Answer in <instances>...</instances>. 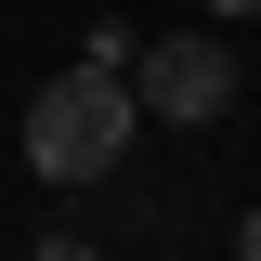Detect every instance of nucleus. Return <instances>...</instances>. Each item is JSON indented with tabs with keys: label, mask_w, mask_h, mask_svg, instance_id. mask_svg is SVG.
<instances>
[{
	"label": "nucleus",
	"mask_w": 261,
	"mask_h": 261,
	"mask_svg": "<svg viewBox=\"0 0 261 261\" xmlns=\"http://www.w3.org/2000/svg\"><path fill=\"white\" fill-rule=\"evenodd\" d=\"M130 79H105V65H65V79H39L27 92V170L39 183H105V170L130 157Z\"/></svg>",
	"instance_id": "1"
},
{
	"label": "nucleus",
	"mask_w": 261,
	"mask_h": 261,
	"mask_svg": "<svg viewBox=\"0 0 261 261\" xmlns=\"http://www.w3.org/2000/svg\"><path fill=\"white\" fill-rule=\"evenodd\" d=\"M130 105L170 118V130L235 118V39H144V53H130Z\"/></svg>",
	"instance_id": "2"
},
{
	"label": "nucleus",
	"mask_w": 261,
	"mask_h": 261,
	"mask_svg": "<svg viewBox=\"0 0 261 261\" xmlns=\"http://www.w3.org/2000/svg\"><path fill=\"white\" fill-rule=\"evenodd\" d=\"M130 53H144V27H130V13H105V27L79 39V65H105V79H130Z\"/></svg>",
	"instance_id": "3"
},
{
	"label": "nucleus",
	"mask_w": 261,
	"mask_h": 261,
	"mask_svg": "<svg viewBox=\"0 0 261 261\" xmlns=\"http://www.w3.org/2000/svg\"><path fill=\"white\" fill-rule=\"evenodd\" d=\"M39 261H92V235H39Z\"/></svg>",
	"instance_id": "4"
},
{
	"label": "nucleus",
	"mask_w": 261,
	"mask_h": 261,
	"mask_svg": "<svg viewBox=\"0 0 261 261\" xmlns=\"http://www.w3.org/2000/svg\"><path fill=\"white\" fill-rule=\"evenodd\" d=\"M235 261H261V209H248V222H235Z\"/></svg>",
	"instance_id": "5"
},
{
	"label": "nucleus",
	"mask_w": 261,
	"mask_h": 261,
	"mask_svg": "<svg viewBox=\"0 0 261 261\" xmlns=\"http://www.w3.org/2000/svg\"><path fill=\"white\" fill-rule=\"evenodd\" d=\"M196 13H222V27H235V13H261V0H196Z\"/></svg>",
	"instance_id": "6"
}]
</instances>
